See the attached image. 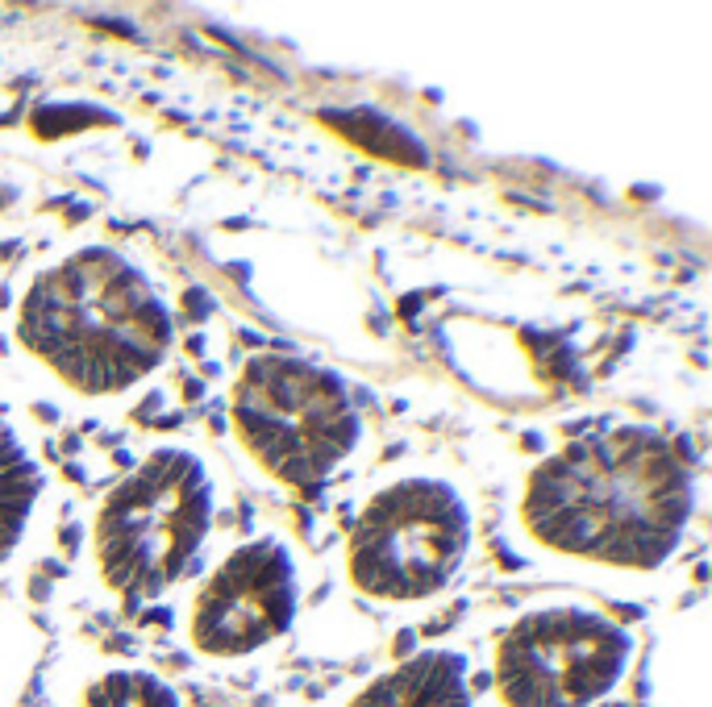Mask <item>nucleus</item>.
Instances as JSON below:
<instances>
[{"label":"nucleus","instance_id":"obj_1","mask_svg":"<svg viewBox=\"0 0 712 707\" xmlns=\"http://www.w3.org/2000/svg\"><path fill=\"white\" fill-rule=\"evenodd\" d=\"M696 512V466L654 425H612L566 441L525 478L521 524L559 558L658 570Z\"/></svg>","mask_w":712,"mask_h":707},{"label":"nucleus","instance_id":"obj_2","mask_svg":"<svg viewBox=\"0 0 712 707\" xmlns=\"http://www.w3.org/2000/svg\"><path fill=\"white\" fill-rule=\"evenodd\" d=\"M18 341L71 392L122 395L168 362L175 309L134 254L84 246L34 275Z\"/></svg>","mask_w":712,"mask_h":707},{"label":"nucleus","instance_id":"obj_3","mask_svg":"<svg viewBox=\"0 0 712 707\" xmlns=\"http://www.w3.org/2000/svg\"><path fill=\"white\" fill-rule=\"evenodd\" d=\"M217 512V483L205 457L184 445L150 450L96 512V570L122 600H159L188 575Z\"/></svg>","mask_w":712,"mask_h":707},{"label":"nucleus","instance_id":"obj_4","mask_svg":"<svg viewBox=\"0 0 712 707\" xmlns=\"http://www.w3.org/2000/svg\"><path fill=\"white\" fill-rule=\"evenodd\" d=\"M238 445L263 475L313 491L363 441V416L346 374L305 354H254L230 399Z\"/></svg>","mask_w":712,"mask_h":707},{"label":"nucleus","instance_id":"obj_5","mask_svg":"<svg viewBox=\"0 0 712 707\" xmlns=\"http://www.w3.org/2000/svg\"><path fill=\"white\" fill-rule=\"evenodd\" d=\"M471 537V503L455 483L404 475L363 503L346 537V575L371 600H429L462 570Z\"/></svg>","mask_w":712,"mask_h":707},{"label":"nucleus","instance_id":"obj_6","mask_svg":"<svg viewBox=\"0 0 712 707\" xmlns=\"http://www.w3.org/2000/svg\"><path fill=\"white\" fill-rule=\"evenodd\" d=\"M633 637L608 612L533 607L501 637L496 686L508 707H587L629 670Z\"/></svg>","mask_w":712,"mask_h":707},{"label":"nucleus","instance_id":"obj_7","mask_svg":"<svg viewBox=\"0 0 712 707\" xmlns=\"http://www.w3.org/2000/svg\"><path fill=\"white\" fill-rule=\"evenodd\" d=\"M300 603L288 541L254 537L213 570L192 603V641L217 658H238L288 633Z\"/></svg>","mask_w":712,"mask_h":707},{"label":"nucleus","instance_id":"obj_8","mask_svg":"<svg viewBox=\"0 0 712 707\" xmlns=\"http://www.w3.org/2000/svg\"><path fill=\"white\" fill-rule=\"evenodd\" d=\"M351 707H471L467 662L450 649H425L367 686Z\"/></svg>","mask_w":712,"mask_h":707},{"label":"nucleus","instance_id":"obj_9","mask_svg":"<svg viewBox=\"0 0 712 707\" xmlns=\"http://www.w3.org/2000/svg\"><path fill=\"white\" fill-rule=\"evenodd\" d=\"M46 491V471L25 437L0 416V561L22 545L30 517Z\"/></svg>","mask_w":712,"mask_h":707},{"label":"nucleus","instance_id":"obj_10","mask_svg":"<svg viewBox=\"0 0 712 707\" xmlns=\"http://www.w3.org/2000/svg\"><path fill=\"white\" fill-rule=\"evenodd\" d=\"M321 121L330 125V129H337L351 146L367 150L371 159L400 163V166L429 163L425 142H421L409 125L397 121V117H388V113H376V108H325Z\"/></svg>","mask_w":712,"mask_h":707},{"label":"nucleus","instance_id":"obj_11","mask_svg":"<svg viewBox=\"0 0 712 707\" xmlns=\"http://www.w3.org/2000/svg\"><path fill=\"white\" fill-rule=\"evenodd\" d=\"M84 707H184L175 699V691L150 674H134V670H122V674H108L105 683H96L88 691Z\"/></svg>","mask_w":712,"mask_h":707},{"label":"nucleus","instance_id":"obj_12","mask_svg":"<svg viewBox=\"0 0 712 707\" xmlns=\"http://www.w3.org/2000/svg\"><path fill=\"white\" fill-rule=\"evenodd\" d=\"M617 707H625V704H617Z\"/></svg>","mask_w":712,"mask_h":707}]
</instances>
